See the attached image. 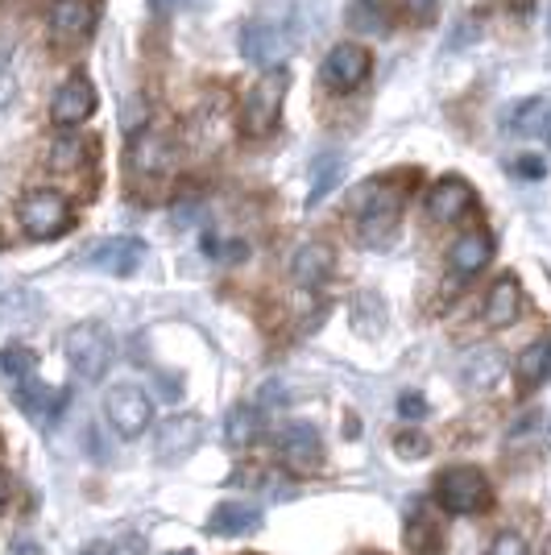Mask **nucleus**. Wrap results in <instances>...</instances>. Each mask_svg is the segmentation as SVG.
Listing matches in <instances>:
<instances>
[{"label": "nucleus", "mask_w": 551, "mask_h": 555, "mask_svg": "<svg viewBox=\"0 0 551 555\" xmlns=\"http://www.w3.org/2000/svg\"><path fill=\"white\" fill-rule=\"evenodd\" d=\"M357 208V232H361V245L377 249L390 241V232L398 229V216H402V195L386 183H366L361 195L353 199Z\"/></svg>", "instance_id": "obj_1"}, {"label": "nucleus", "mask_w": 551, "mask_h": 555, "mask_svg": "<svg viewBox=\"0 0 551 555\" xmlns=\"http://www.w3.org/2000/svg\"><path fill=\"white\" fill-rule=\"evenodd\" d=\"M286 88H291V75L278 67V70H266L249 92H245V100H241V129H245L249 138H266V133L278 129Z\"/></svg>", "instance_id": "obj_2"}, {"label": "nucleus", "mask_w": 551, "mask_h": 555, "mask_svg": "<svg viewBox=\"0 0 551 555\" xmlns=\"http://www.w3.org/2000/svg\"><path fill=\"white\" fill-rule=\"evenodd\" d=\"M436 502L448 514H482L494 502L489 477L473 464H452L436 477Z\"/></svg>", "instance_id": "obj_3"}, {"label": "nucleus", "mask_w": 551, "mask_h": 555, "mask_svg": "<svg viewBox=\"0 0 551 555\" xmlns=\"http://www.w3.org/2000/svg\"><path fill=\"white\" fill-rule=\"evenodd\" d=\"M63 348H67L71 373L79 382H100L113 365V336L100 324H75L67 332Z\"/></svg>", "instance_id": "obj_4"}, {"label": "nucleus", "mask_w": 551, "mask_h": 555, "mask_svg": "<svg viewBox=\"0 0 551 555\" xmlns=\"http://www.w3.org/2000/svg\"><path fill=\"white\" fill-rule=\"evenodd\" d=\"M104 418L113 423V431L120 440H138L154 423V398L138 390V386H113L104 393Z\"/></svg>", "instance_id": "obj_5"}, {"label": "nucleus", "mask_w": 551, "mask_h": 555, "mask_svg": "<svg viewBox=\"0 0 551 555\" xmlns=\"http://www.w3.org/2000/svg\"><path fill=\"white\" fill-rule=\"evenodd\" d=\"M17 220L34 241H50V236H63L71 224V204L67 195L59 191H29L22 204H17Z\"/></svg>", "instance_id": "obj_6"}, {"label": "nucleus", "mask_w": 551, "mask_h": 555, "mask_svg": "<svg viewBox=\"0 0 551 555\" xmlns=\"http://www.w3.org/2000/svg\"><path fill=\"white\" fill-rule=\"evenodd\" d=\"M241 54H245V63H253V67L278 70L282 59L291 54V34H286V25L270 22V17H253V22L241 29Z\"/></svg>", "instance_id": "obj_7"}, {"label": "nucleus", "mask_w": 551, "mask_h": 555, "mask_svg": "<svg viewBox=\"0 0 551 555\" xmlns=\"http://www.w3.org/2000/svg\"><path fill=\"white\" fill-rule=\"evenodd\" d=\"M369 67H373V59H369V50L361 42H341V47L328 50L320 79L332 92H353L369 79Z\"/></svg>", "instance_id": "obj_8"}, {"label": "nucleus", "mask_w": 551, "mask_h": 555, "mask_svg": "<svg viewBox=\"0 0 551 555\" xmlns=\"http://www.w3.org/2000/svg\"><path fill=\"white\" fill-rule=\"evenodd\" d=\"M175 166V141L162 129H141L129 141V175L133 179H162Z\"/></svg>", "instance_id": "obj_9"}, {"label": "nucleus", "mask_w": 551, "mask_h": 555, "mask_svg": "<svg viewBox=\"0 0 551 555\" xmlns=\"http://www.w3.org/2000/svg\"><path fill=\"white\" fill-rule=\"evenodd\" d=\"M92 113H95L92 79H88L84 70H75V75H67V83L54 92V100H50V120H54L59 129H75V125H84Z\"/></svg>", "instance_id": "obj_10"}, {"label": "nucleus", "mask_w": 551, "mask_h": 555, "mask_svg": "<svg viewBox=\"0 0 551 555\" xmlns=\"http://www.w3.org/2000/svg\"><path fill=\"white\" fill-rule=\"evenodd\" d=\"M200 443H204V418L200 415H175L158 427L154 456H158V464H183Z\"/></svg>", "instance_id": "obj_11"}, {"label": "nucleus", "mask_w": 551, "mask_h": 555, "mask_svg": "<svg viewBox=\"0 0 551 555\" xmlns=\"http://www.w3.org/2000/svg\"><path fill=\"white\" fill-rule=\"evenodd\" d=\"M278 456L295 473H316L323 464V440L311 423H286L278 436Z\"/></svg>", "instance_id": "obj_12"}, {"label": "nucleus", "mask_w": 551, "mask_h": 555, "mask_svg": "<svg viewBox=\"0 0 551 555\" xmlns=\"http://www.w3.org/2000/svg\"><path fill=\"white\" fill-rule=\"evenodd\" d=\"M473 204H477V195H473V186L464 183L460 175H448V179H439L427 191V216L436 224H460L473 211Z\"/></svg>", "instance_id": "obj_13"}, {"label": "nucleus", "mask_w": 551, "mask_h": 555, "mask_svg": "<svg viewBox=\"0 0 551 555\" xmlns=\"http://www.w3.org/2000/svg\"><path fill=\"white\" fill-rule=\"evenodd\" d=\"M145 245H141L138 236H113V241H104V245H95L92 249V261L100 274H113V278H129L138 274L141 266H145Z\"/></svg>", "instance_id": "obj_14"}, {"label": "nucleus", "mask_w": 551, "mask_h": 555, "mask_svg": "<svg viewBox=\"0 0 551 555\" xmlns=\"http://www.w3.org/2000/svg\"><path fill=\"white\" fill-rule=\"evenodd\" d=\"M332 270H336V254H332V245H323V241H307V245H299L295 257H291V278H295V286H303V291L323 286V282L332 278Z\"/></svg>", "instance_id": "obj_15"}, {"label": "nucleus", "mask_w": 551, "mask_h": 555, "mask_svg": "<svg viewBox=\"0 0 551 555\" xmlns=\"http://www.w3.org/2000/svg\"><path fill=\"white\" fill-rule=\"evenodd\" d=\"M489 257H494V236H489L485 229H473V232H460L457 241H452L448 266H452V274L457 278H473L489 266Z\"/></svg>", "instance_id": "obj_16"}, {"label": "nucleus", "mask_w": 551, "mask_h": 555, "mask_svg": "<svg viewBox=\"0 0 551 555\" xmlns=\"http://www.w3.org/2000/svg\"><path fill=\"white\" fill-rule=\"evenodd\" d=\"M518 311H523V291H518V282L505 274L498 278L494 286H489V295H485V324L494 327H510L518 320Z\"/></svg>", "instance_id": "obj_17"}, {"label": "nucleus", "mask_w": 551, "mask_h": 555, "mask_svg": "<svg viewBox=\"0 0 551 555\" xmlns=\"http://www.w3.org/2000/svg\"><path fill=\"white\" fill-rule=\"evenodd\" d=\"M261 527V509L253 506V502H220V506L207 514V531L212 534H253Z\"/></svg>", "instance_id": "obj_18"}, {"label": "nucleus", "mask_w": 551, "mask_h": 555, "mask_svg": "<svg viewBox=\"0 0 551 555\" xmlns=\"http://www.w3.org/2000/svg\"><path fill=\"white\" fill-rule=\"evenodd\" d=\"M548 377H551V336H543V340H535V345H527L518 352V361H514V382H518L523 393H530V390H539Z\"/></svg>", "instance_id": "obj_19"}, {"label": "nucleus", "mask_w": 551, "mask_h": 555, "mask_svg": "<svg viewBox=\"0 0 551 555\" xmlns=\"http://www.w3.org/2000/svg\"><path fill=\"white\" fill-rule=\"evenodd\" d=\"M95 0H54V9H50V25H54V34H63V38H84V34H92L95 29Z\"/></svg>", "instance_id": "obj_20"}, {"label": "nucleus", "mask_w": 551, "mask_h": 555, "mask_svg": "<svg viewBox=\"0 0 551 555\" xmlns=\"http://www.w3.org/2000/svg\"><path fill=\"white\" fill-rule=\"evenodd\" d=\"M13 398H17V406H22L25 415L34 418L38 427H47V423H54V415L63 411V393L50 390V386H42L38 377H34V382H25L22 390H13Z\"/></svg>", "instance_id": "obj_21"}, {"label": "nucleus", "mask_w": 551, "mask_h": 555, "mask_svg": "<svg viewBox=\"0 0 551 555\" xmlns=\"http://www.w3.org/2000/svg\"><path fill=\"white\" fill-rule=\"evenodd\" d=\"M345 22L353 34H369V38L390 34V13L382 9V0H353L345 9Z\"/></svg>", "instance_id": "obj_22"}, {"label": "nucleus", "mask_w": 551, "mask_h": 555, "mask_svg": "<svg viewBox=\"0 0 551 555\" xmlns=\"http://www.w3.org/2000/svg\"><path fill=\"white\" fill-rule=\"evenodd\" d=\"M407 552L411 555H439L444 552V531H439V522L423 506H419V514L407 518Z\"/></svg>", "instance_id": "obj_23"}, {"label": "nucleus", "mask_w": 551, "mask_h": 555, "mask_svg": "<svg viewBox=\"0 0 551 555\" xmlns=\"http://www.w3.org/2000/svg\"><path fill=\"white\" fill-rule=\"evenodd\" d=\"M257 436H261V411L249 402L232 406L229 418H225V443L229 448H249V443H257Z\"/></svg>", "instance_id": "obj_24"}, {"label": "nucleus", "mask_w": 551, "mask_h": 555, "mask_svg": "<svg viewBox=\"0 0 551 555\" xmlns=\"http://www.w3.org/2000/svg\"><path fill=\"white\" fill-rule=\"evenodd\" d=\"M0 377L9 382V390H22L25 382L38 377V357H34L25 345L0 348Z\"/></svg>", "instance_id": "obj_25"}, {"label": "nucleus", "mask_w": 551, "mask_h": 555, "mask_svg": "<svg viewBox=\"0 0 551 555\" xmlns=\"http://www.w3.org/2000/svg\"><path fill=\"white\" fill-rule=\"evenodd\" d=\"M341 179H345V158H341V154H320L316 166H311V195H307V208L323 204Z\"/></svg>", "instance_id": "obj_26"}, {"label": "nucleus", "mask_w": 551, "mask_h": 555, "mask_svg": "<svg viewBox=\"0 0 551 555\" xmlns=\"http://www.w3.org/2000/svg\"><path fill=\"white\" fill-rule=\"evenodd\" d=\"M543 113H548V108H543V100H535V95H530V100L514 104V108L505 113V125H510V129H518V133H535V129H539V120H543Z\"/></svg>", "instance_id": "obj_27"}, {"label": "nucleus", "mask_w": 551, "mask_h": 555, "mask_svg": "<svg viewBox=\"0 0 551 555\" xmlns=\"http://www.w3.org/2000/svg\"><path fill=\"white\" fill-rule=\"evenodd\" d=\"M498 365H502V357H498V352H477V357H473V365H464V377H469L473 386H494Z\"/></svg>", "instance_id": "obj_28"}, {"label": "nucleus", "mask_w": 551, "mask_h": 555, "mask_svg": "<svg viewBox=\"0 0 551 555\" xmlns=\"http://www.w3.org/2000/svg\"><path fill=\"white\" fill-rule=\"evenodd\" d=\"M394 452H398L402 461H419V456L432 452V440H427L423 431H398V436H394Z\"/></svg>", "instance_id": "obj_29"}, {"label": "nucleus", "mask_w": 551, "mask_h": 555, "mask_svg": "<svg viewBox=\"0 0 551 555\" xmlns=\"http://www.w3.org/2000/svg\"><path fill=\"white\" fill-rule=\"evenodd\" d=\"M394 4H398L414 25L436 22V13H439V0H394Z\"/></svg>", "instance_id": "obj_30"}, {"label": "nucleus", "mask_w": 551, "mask_h": 555, "mask_svg": "<svg viewBox=\"0 0 551 555\" xmlns=\"http://www.w3.org/2000/svg\"><path fill=\"white\" fill-rule=\"evenodd\" d=\"M489 555H527V539H523L518 531H502L498 539H494Z\"/></svg>", "instance_id": "obj_31"}, {"label": "nucleus", "mask_w": 551, "mask_h": 555, "mask_svg": "<svg viewBox=\"0 0 551 555\" xmlns=\"http://www.w3.org/2000/svg\"><path fill=\"white\" fill-rule=\"evenodd\" d=\"M13 104H17V79L9 67H0V113H9Z\"/></svg>", "instance_id": "obj_32"}, {"label": "nucleus", "mask_w": 551, "mask_h": 555, "mask_svg": "<svg viewBox=\"0 0 551 555\" xmlns=\"http://www.w3.org/2000/svg\"><path fill=\"white\" fill-rule=\"evenodd\" d=\"M398 415H402V418H423V415H427L423 393H402V398H398Z\"/></svg>", "instance_id": "obj_33"}, {"label": "nucleus", "mask_w": 551, "mask_h": 555, "mask_svg": "<svg viewBox=\"0 0 551 555\" xmlns=\"http://www.w3.org/2000/svg\"><path fill=\"white\" fill-rule=\"evenodd\" d=\"M108 555H145V543H141L138 534H125V539H116Z\"/></svg>", "instance_id": "obj_34"}, {"label": "nucleus", "mask_w": 551, "mask_h": 555, "mask_svg": "<svg viewBox=\"0 0 551 555\" xmlns=\"http://www.w3.org/2000/svg\"><path fill=\"white\" fill-rule=\"evenodd\" d=\"M514 175H523V179H543V163H539V158H518V163H514Z\"/></svg>", "instance_id": "obj_35"}, {"label": "nucleus", "mask_w": 551, "mask_h": 555, "mask_svg": "<svg viewBox=\"0 0 551 555\" xmlns=\"http://www.w3.org/2000/svg\"><path fill=\"white\" fill-rule=\"evenodd\" d=\"M175 4H179V0H150V9H154V13H158V17H166V13H170V9H175Z\"/></svg>", "instance_id": "obj_36"}, {"label": "nucleus", "mask_w": 551, "mask_h": 555, "mask_svg": "<svg viewBox=\"0 0 551 555\" xmlns=\"http://www.w3.org/2000/svg\"><path fill=\"white\" fill-rule=\"evenodd\" d=\"M535 133H539V138H543L551 145V108L543 113V120H539V129H535Z\"/></svg>", "instance_id": "obj_37"}, {"label": "nucleus", "mask_w": 551, "mask_h": 555, "mask_svg": "<svg viewBox=\"0 0 551 555\" xmlns=\"http://www.w3.org/2000/svg\"><path fill=\"white\" fill-rule=\"evenodd\" d=\"M166 555H195V552H166Z\"/></svg>", "instance_id": "obj_38"}, {"label": "nucleus", "mask_w": 551, "mask_h": 555, "mask_svg": "<svg viewBox=\"0 0 551 555\" xmlns=\"http://www.w3.org/2000/svg\"><path fill=\"white\" fill-rule=\"evenodd\" d=\"M0 514H4V493H0Z\"/></svg>", "instance_id": "obj_39"}, {"label": "nucleus", "mask_w": 551, "mask_h": 555, "mask_svg": "<svg viewBox=\"0 0 551 555\" xmlns=\"http://www.w3.org/2000/svg\"><path fill=\"white\" fill-rule=\"evenodd\" d=\"M84 555H92V552H84Z\"/></svg>", "instance_id": "obj_40"}]
</instances>
